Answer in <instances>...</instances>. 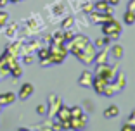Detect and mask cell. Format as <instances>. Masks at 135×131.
Returning <instances> with one entry per match:
<instances>
[{
  "label": "cell",
  "mask_w": 135,
  "mask_h": 131,
  "mask_svg": "<svg viewBox=\"0 0 135 131\" xmlns=\"http://www.w3.org/2000/svg\"><path fill=\"white\" fill-rule=\"evenodd\" d=\"M36 114L45 116V114H47V107H45V105H38V107H36Z\"/></svg>",
  "instance_id": "603a6c76"
},
{
  "label": "cell",
  "mask_w": 135,
  "mask_h": 131,
  "mask_svg": "<svg viewBox=\"0 0 135 131\" xmlns=\"http://www.w3.org/2000/svg\"><path fill=\"white\" fill-rule=\"evenodd\" d=\"M92 81H94V74H92V71H87V69L78 78V85L83 88H92Z\"/></svg>",
  "instance_id": "ba28073f"
},
{
  "label": "cell",
  "mask_w": 135,
  "mask_h": 131,
  "mask_svg": "<svg viewBox=\"0 0 135 131\" xmlns=\"http://www.w3.org/2000/svg\"><path fill=\"white\" fill-rule=\"evenodd\" d=\"M123 54H125V48L121 47L119 43H116V45H113V47H111V55H113V59H114L116 62L123 57Z\"/></svg>",
  "instance_id": "9a60e30c"
},
{
  "label": "cell",
  "mask_w": 135,
  "mask_h": 131,
  "mask_svg": "<svg viewBox=\"0 0 135 131\" xmlns=\"http://www.w3.org/2000/svg\"><path fill=\"white\" fill-rule=\"evenodd\" d=\"M11 74L14 76V78H19V76L23 74V67H19L17 64H16V66H12V67H11Z\"/></svg>",
  "instance_id": "44dd1931"
},
{
  "label": "cell",
  "mask_w": 135,
  "mask_h": 131,
  "mask_svg": "<svg viewBox=\"0 0 135 131\" xmlns=\"http://www.w3.org/2000/svg\"><path fill=\"white\" fill-rule=\"evenodd\" d=\"M121 131H135V126H133V124H130V123H127V124L121 126Z\"/></svg>",
  "instance_id": "cb8c5ba5"
},
{
  "label": "cell",
  "mask_w": 135,
  "mask_h": 131,
  "mask_svg": "<svg viewBox=\"0 0 135 131\" xmlns=\"http://www.w3.org/2000/svg\"><path fill=\"white\" fill-rule=\"evenodd\" d=\"M38 59L40 60L49 59V48H42V50H38Z\"/></svg>",
  "instance_id": "7402d4cb"
},
{
  "label": "cell",
  "mask_w": 135,
  "mask_h": 131,
  "mask_svg": "<svg viewBox=\"0 0 135 131\" xmlns=\"http://www.w3.org/2000/svg\"><path fill=\"white\" fill-rule=\"evenodd\" d=\"M95 52H97V48L94 47V43L88 41V43L83 47V50L80 52V54H76V59H78L80 62H83L85 66H88V64H92L94 59H95Z\"/></svg>",
  "instance_id": "3957f363"
},
{
  "label": "cell",
  "mask_w": 135,
  "mask_h": 131,
  "mask_svg": "<svg viewBox=\"0 0 135 131\" xmlns=\"http://www.w3.org/2000/svg\"><path fill=\"white\" fill-rule=\"evenodd\" d=\"M102 114H104V117H106V119H114V117H118V116H119V107L113 103V105H109V107L104 109Z\"/></svg>",
  "instance_id": "7c38bea8"
},
{
  "label": "cell",
  "mask_w": 135,
  "mask_h": 131,
  "mask_svg": "<svg viewBox=\"0 0 135 131\" xmlns=\"http://www.w3.org/2000/svg\"><path fill=\"white\" fill-rule=\"evenodd\" d=\"M107 83H109V81L104 80V78H100V76H94V81H92V88L95 90L97 95H104V90H106Z\"/></svg>",
  "instance_id": "8992f818"
},
{
  "label": "cell",
  "mask_w": 135,
  "mask_h": 131,
  "mask_svg": "<svg viewBox=\"0 0 135 131\" xmlns=\"http://www.w3.org/2000/svg\"><path fill=\"white\" fill-rule=\"evenodd\" d=\"M100 26H102V35L107 36L111 41L118 40L119 36H121V24H119L114 17L109 19V21H106V23H102Z\"/></svg>",
  "instance_id": "6da1fadb"
},
{
  "label": "cell",
  "mask_w": 135,
  "mask_h": 131,
  "mask_svg": "<svg viewBox=\"0 0 135 131\" xmlns=\"http://www.w3.org/2000/svg\"><path fill=\"white\" fill-rule=\"evenodd\" d=\"M109 43H111V40H109L107 36H99V38L94 41V47H95V48H104V47H107Z\"/></svg>",
  "instance_id": "2e32d148"
},
{
  "label": "cell",
  "mask_w": 135,
  "mask_h": 131,
  "mask_svg": "<svg viewBox=\"0 0 135 131\" xmlns=\"http://www.w3.org/2000/svg\"><path fill=\"white\" fill-rule=\"evenodd\" d=\"M7 2H9V0H0V7H5V5H7Z\"/></svg>",
  "instance_id": "f1b7e54d"
},
{
  "label": "cell",
  "mask_w": 135,
  "mask_h": 131,
  "mask_svg": "<svg viewBox=\"0 0 135 131\" xmlns=\"http://www.w3.org/2000/svg\"><path fill=\"white\" fill-rule=\"evenodd\" d=\"M127 11H135V0H128V9Z\"/></svg>",
  "instance_id": "484cf974"
},
{
  "label": "cell",
  "mask_w": 135,
  "mask_h": 131,
  "mask_svg": "<svg viewBox=\"0 0 135 131\" xmlns=\"http://www.w3.org/2000/svg\"><path fill=\"white\" fill-rule=\"evenodd\" d=\"M106 2L111 5V7H116V5H119V0H106Z\"/></svg>",
  "instance_id": "4316f807"
},
{
  "label": "cell",
  "mask_w": 135,
  "mask_h": 131,
  "mask_svg": "<svg viewBox=\"0 0 135 131\" xmlns=\"http://www.w3.org/2000/svg\"><path fill=\"white\" fill-rule=\"evenodd\" d=\"M87 123H88V114L83 112L78 117H71L69 119V129H83L87 126Z\"/></svg>",
  "instance_id": "5b68a950"
},
{
  "label": "cell",
  "mask_w": 135,
  "mask_h": 131,
  "mask_svg": "<svg viewBox=\"0 0 135 131\" xmlns=\"http://www.w3.org/2000/svg\"><path fill=\"white\" fill-rule=\"evenodd\" d=\"M31 62H33V59H31L30 55H26V57H24V64H31Z\"/></svg>",
  "instance_id": "83f0119b"
},
{
  "label": "cell",
  "mask_w": 135,
  "mask_h": 131,
  "mask_svg": "<svg viewBox=\"0 0 135 131\" xmlns=\"http://www.w3.org/2000/svg\"><path fill=\"white\" fill-rule=\"evenodd\" d=\"M16 100V93L12 91H7V93H2L0 95V107H5V105H11Z\"/></svg>",
  "instance_id": "4fadbf2b"
},
{
  "label": "cell",
  "mask_w": 135,
  "mask_h": 131,
  "mask_svg": "<svg viewBox=\"0 0 135 131\" xmlns=\"http://www.w3.org/2000/svg\"><path fill=\"white\" fill-rule=\"evenodd\" d=\"M61 105H62V100H61L57 95H50L49 97V109H47L49 116H56L57 109H59Z\"/></svg>",
  "instance_id": "52a82bcc"
},
{
  "label": "cell",
  "mask_w": 135,
  "mask_h": 131,
  "mask_svg": "<svg viewBox=\"0 0 135 131\" xmlns=\"http://www.w3.org/2000/svg\"><path fill=\"white\" fill-rule=\"evenodd\" d=\"M116 72H118V67L116 66H109V64H97L95 67V76H100V78H104V80L107 81H113L114 80Z\"/></svg>",
  "instance_id": "277c9868"
},
{
  "label": "cell",
  "mask_w": 135,
  "mask_h": 131,
  "mask_svg": "<svg viewBox=\"0 0 135 131\" xmlns=\"http://www.w3.org/2000/svg\"><path fill=\"white\" fill-rule=\"evenodd\" d=\"M7 23H9V14L4 11H0V28L7 26Z\"/></svg>",
  "instance_id": "ffe728a7"
},
{
  "label": "cell",
  "mask_w": 135,
  "mask_h": 131,
  "mask_svg": "<svg viewBox=\"0 0 135 131\" xmlns=\"http://www.w3.org/2000/svg\"><path fill=\"white\" fill-rule=\"evenodd\" d=\"M73 24H75V17H73V16H68L66 19H62V23H61V28H62V29H71Z\"/></svg>",
  "instance_id": "ac0fdd59"
},
{
  "label": "cell",
  "mask_w": 135,
  "mask_h": 131,
  "mask_svg": "<svg viewBox=\"0 0 135 131\" xmlns=\"http://www.w3.org/2000/svg\"><path fill=\"white\" fill-rule=\"evenodd\" d=\"M92 2H97V0H92Z\"/></svg>",
  "instance_id": "f546056e"
},
{
  "label": "cell",
  "mask_w": 135,
  "mask_h": 131,
  "mask_svg": "<svg viewBox=\"0 0 135 131\" xmlns=\"http://www.w3.org/2000/svg\"><path fill=\"white\" fill-rule=\"evenodd\" d=\"M69 112H71V117H78V116L83 114V107L81 105H75V107H69Z\"/></svg>",
  "instance_id": "d6986e66"
},
{
  "label": "cell",
  "mask_w": 135,
  "mask_h": 131,
  "mask_svg": "<svg viewBox=\"0 0 135 131\" xmlns=\"http://www.w3.org/2000/svg\"><path fill=\"white\" fill-rule=\"evenodd\" d=\"M33 91H35V86L31 83H24L21 85V90H19V98L21 100H26L33 95Z\"/></svg>",
  "instance_id": "9c48e42d"
},
{
  "label": "cell",
  "mask_w": 135,
  "mask_h": 131,
  "mask_svg": "<svg viewBox=\"0 0 135 131\" xmlns=\"http://www.w3.org/2000/svg\"><path fill=\"white\" fill-rule=\"evenodd\" d=\"M123 23H125V24H128V26H132V24L135 23V12H133V11H127V12H125Z\"/></svg>",
  "instance_id": "e0dca14e"
},
{
  "label": "cell",
  "mask_w": 135,
  "mask_h": 131,
  "mask_svg": "<svg viewBox=\"0 0 135 131\" xmlns=\"http://www.w3.org/2000/svg\"><path fill=\"white\" fill-rule=\"evenodd\" d=\"M94 11H97V12H113V9L106 0H97V2H94Z\"/></svg>",
  "instance_id": "5bb4252c"
},
{
  "label": "cell",
  "mask_w": 135,
  "mask_h": 131,
  "mask_svg": "<svg viewBox=\"0 0 135 131\" xmlns=\"http://www.w3.org/2000/svg\"><path fill=\"white\" fill-rule=\"evenodd\" d=\"M56 117L59 119V123H62V121H69V119H71L69 107H66V105H61V107L57 109V112H56Z\"/></svg>",
  "instance_id": "8fae6325"
},
{
  "label": "cell",
  "mask_w": 135,
  "mask_h": 131,
  "mask_svg": "<svg viewBox=\"0 0 135 131\" xmlns=\"http://www.w3.org/2000/svg\"><path fill=\"white\" fill-rule=\"evenodd\" d=\"M107 57H109V48L107 47L99 48V52H95V59H94V62L95 64H106Z\"/></svg>",
  "instance_id": "30bf717a"
},
{
  "label": "cell",
  "mask_w": 135,
  "mask_h": 131,
  "mask_svg": "<svg viewBox=\"0 0 135 131\" xmlns=\"http://www.w3.org/2000/svg\"><path fill=\"white\" fill-rule=\"evenodd\" d=\"M88 41H90V40H88L85 35H75L69 41H66V43H68L66 45V47H68V52H69V54H73V55L76 57V54H80V52L83 50V47L88 43Z\"/></svg>",
  "instance_id": "7a4b0ae2"
},
{
  "label": "cell",
  "mask_w": 135,
  "mask_h": 131,
  "mask_svg": "<svg viewBox=\"0 0 135 131\" xmlns=\"http://www.w3.org/2000/svg\"><path fill=\"white\" fill-rule=\"evenodd\" d=\"M128 123H130V124H133V126H135V111H132V114L128 116Z\"/></svg>",
  "instance_id": "d4e9b609"
}]
</instances>
